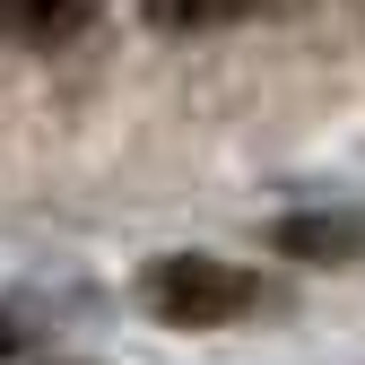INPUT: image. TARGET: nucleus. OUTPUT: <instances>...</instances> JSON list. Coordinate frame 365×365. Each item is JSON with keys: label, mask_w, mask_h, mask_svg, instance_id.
<instances>
[{"label": "nucleus", "mask_w": 365, "mask_h": 365, "mask_svg": "<svg viewBox=\"0 0 365 365\" xmlns=\"http://www.w3.org/2000/svg\"><path fill=\"white\" fill-rule=\"evenodd\" d=\"M9 348H18V322H0V356H9Z\"/></svg>", "instance_id": "obj_5"}, {"label": "nucleus", "mask_w": 365, "mask_h": 365, "mask_svg": "<svg viewBox=\"0 0 365 365\" xmlns=\"http://www.w3.org/2000/svg\"><path fill=\"white\" fill-rule=\"evenodd\" d=\"M261 9H279V0H157V26H235Z\"/></svg>", "instance_id": "obj_4"}, {"label": "nucleus", "mask_w": 365, "mask_h": 365, "mask_svg": "<svg viewBox=\"0 0 365 365\" xmlns=\"http://www.w3.org/2000/svg\"><path fill=\"white\" fill-rule=\"evenodd\" d=\"M140 304L157 313V322L174 331H217V322H235V313L261 304V279L235 261H217V252H165L140 269Z\"/></svg>", "instance_id": "obj_1"}, {"label": "nucleus", "mask_w": 365, "mask_h": 365, "mask_svg": "<svg viewBox=\"0 0 365 365\" xmlns=\"http://www.w3.org/2000/svg\"><path fill=\"white\" fill-rule=\"evenodd\" d=\"M269 244L296 252V261H356L365 252V217H348V209H304V217H279V226H269Z\"/></svg>", "instance_id": "obj_2"}, {"label": "nucleus", "mask_w": 365, "mask_h": 365, "mask_svg": "<svg viewBox=\"0 0 365 365\" xmlns=\"http://www.w3.org/2000/svg\"><path fill=\"white\" fill-rule=\"evenodd\" d=\"M87 18H96V0H0V35L18 43H70Z\"/></svg>", "instance_id": "obj_3"}]
</instances>
